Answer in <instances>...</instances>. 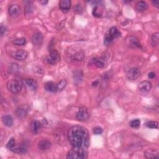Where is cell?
<instances>
[{
  "mask_svg": "<svg viewBox=\"0 0 159 159\" xmlns=\"http://www.w3.org/2000/svg\"><path fill=\"white\" fill-rule=\"evenodd\" d=\"M68 139L73 147L87 149L90 146V135L88 130L81 126H74L68 131Z\"/></svg>",
  "mask_w": 159,
  "mask_h": 159,
  "instance_id": "cell-1",
  "label": "cell"
},
{
  "mask_svg": "<svg viewBox=\"0 0 159 159\" xmlns=\"http://www.w3.org/2000/svg\"><path fill=\"white\" fill-rule=\"evenodd\" d=\"M87 149L73 147L67 154V158L68 159H85L88 157Z\"/></svg>",
  "mask_w": 159,
  "mask_h": 159,
  "instance_id": "cell-2",
  "label": "cell"
},
{
  "mask_svg": "<svg viewBox=\"0 0 159 159\" xmlns=\"http://www.w3.org/2000/svg\"><path fill=\"white\" fill-rule=\"evenodd\" d=\"M121 36V33L116 27H112L106 33L104 38V44L109 46L113 42V40Z\"/></svg>",
  "mask_w": 159,
  "mask_h": 159,
  "instance_id": "cell-3",
  "label": "cell"
},
{
  "mask_svg": "<svg viewBox=\"0 0 159 159\" xmlns=\"http://www.w3.org/2000/svg\"><path fill=\"white\" fill-rule=\"evenodd\" d=\"M8 90L12 93H18L22 88V82L19 78H14L9 80L6 85Z\"/></svg>",
  "mask_w": 159,
  "mask_h": 159,
  "instance_id": "cell-4",
  "label": "cell"
},
{
  "mask_svg": "<svg viewBox=\"0 0 159 159\" xmlns=\"http://www.w3.org/2000/svg\"><path fill=\"white\" fill-rule=\"evenodd\" d=\"M46 60L47 64L50 65H55L60 60V55L57 50H52L50 54L46 57Z\"/></svg>",
  "mask_w": 159,
  "mask_h": 159,
  "instance_id": "cell-5",
  "label": "cell"
},
{
  "mask_svg": "<svg viewBox=\"0 0 159 159\" xmlns=\"http://www.w3.org/2000/svg\"><path fill=\"white\" fill-rule=\"evenodd\" d=\"M77 119L80 121H85L90 118V113L88 109L85 107L80 108L76 115Z\"/></svg>",
  "mask_w": 159,
  "mask_h": 159,
  "instance_id": "cell-6",
  "label": "cell"
},
{
  "mask_svg": "<svg viewBox=\"0 0 159 159\" xmlns=\"http://www.w3.org/2000/svg\"><path fill=\"white\" fill-rule=\"evenodd\" d=\"M127 77L130 80H136L140 75V71L138 68L133 67L130 69L127 73Z\"/></svg>",
  "mask_w": 159,
  "mask_h": 159,
  "instance_id": "cell-7",
  "label": "cell"
},
{
  "mask_svg": "<svg viewBox=\"0 0 159 159\" xmlns=\"http://www.w3.org/2000/svg\"><path fill=\"white\" fill-rule=\"evenodd\" d=\"M11 57L18 60H24L27 57L28 53L27 51L23 49L18 50L11 54Z\"/></svg>",
  "mask_w": 159,
  "mask_h": 159,
  "instance_id": "cell-8",
  "label": "cell"
},
{
  "mask_svg": "<svg viewBox=\"0 0 159 159\" xmlns=\"http://www.w3.org/2000/svg\"><path fill=\"white\" fill-rule=\"evenodd\" d=\"M152 88V85L149 81H143L140 82L139 85V90L143 93L149 92L151 90Z\"/></svg>",
  "mask_w": 159,
  "mask_h": 159,
  "instance_id": "cell-9",
  "label": "cell"
},
{
  "mask_svg": "<svg viewBox=\"0 0 159 159\" xmlns=\"http://www.w3.org/2000/svg\"><path fill=\"white\" fill-rule=\"evenodd\" d=\"M8 12L10 16L12 18H16L19 15L21 12V8L17 5H12L9 6Z\"/></svg>",
  "mask_w": 159,
  "mask_h": 159,
  "instance_id": "cell-10",
  "label": "cell"
},
{
  "mask_svg": "<svg viewBox=\"0 0 159 159\" xmlns=\"http://www.w3.org/2000/svg\"><path fill=\"white\" fill-rule=\"evenodd\" d=\"M43 39H44V36L42 34L38 32L33 36L32 42L35 46H40L42 44Z\"/></svg>",
  "mask_w": 159,
  "mask_h": 159,
  "instance_id": "cell-11",
  "label": "cell"
},
{
  "mask_svg": "<svg viewBox=\"0 0 159 159\" xmlns=\"http://www.w3.org/2000/svg\"><path fill=\"white\" fill-rule=\"evenodd\" d=\"M28 149V143L26 142H22L19 145H16L13 152L18 154H24L27 152Z\"/></svg>",
  "mask_w": 159,
  "mask_h": 159,
  "instance_id": "cell-12",
  "label": "cell"
},
{
  "mask_svg": "<svg viewBox=\"0 0 159 159\" xmlns=\"http://www.w3.org/2000/svg\"><path fill=\"white\" fill-rule=\"evenodd\" d=\"M59 8L64 13L68 12L71 8V2L70 0H62L59 3Z\"/></svg>",
  "mask_w": 159,
  "mask_h": 159,
  "instance_id": "cell-13",
  "label": "cell"
},
{
  "mask_svg": "<svg viewBox=\"0 0 159 159\" xmlns=\"http://www.w3.org/2000/svg\"><path fill=\"white\" fill-rule=\"evenodd\" d=\"M41 129H42V124L39 121L34 120L31 123V130L34 134H37L39 133Z\"/></svg>",
  "mask_w": 159,
  "mask_h": 159,
  "instance_id": "cell-14",
  "label": "cell"
},
{
  "mask_svg": "<svg viewBox=\"0 0 159 159\" xmlns=\"http://www.w3.org/2000/svg\"><path fill=\"white\" fill-rule=\"evenodd\" d=\"M104 7L103 5H96L93 9L92 14L96 18H100L102 17Z\"/></svg>",
  "mask_w": 159,
  "mask_h": 159,
  "instance_id": "cell-15",
  "label": "cell"
},
{
  "mask_svg": "<svg viewBox=\"0 0 159 159\" xmlns=\"http://www.w3.org/2000/svg\"><path fill=\"white\" fill-rule=\"evenodd\" d=\"M144 156L146 158H155L158 157V152L153 149H147L143 152Z\"/></svg>",
  "mask_w": 159,
  "mask_h": 159,
  "instance_id": "cell-16",
  "label": "cell"
},
{
  "mask_svg": "<svg viewBox=\"0 0 159 159\" xmlns=\"http://www.w3.org/2000/svg\"><path fill=\"white\" fill-rule=\"evenodd\" d=\"M51 146V143L47 139L42 140L39 142L38 147L40 150H47L50 149Z\"/></svg>",
  "mask_w": 159,
  "mask_h": 159,
  "instance_id": "cell-17",
  "label": "cell"
},
{
  "mask_svg": "<svg viewBox=\"0 0 159 159\" xmlns=\"http://www.w3.org/2000/svg\"><path fill=\"white\" fill-rule=\"evenodd\" d=\"M44 88L45 90L50 93H55L58 91L57 85L52 81H48L44 84Z\"/></svg>",
  "mask_w": 159,
  "mask_h": 159,
  "instance_id": "cell-18",
  "label": "cell"
},
{
  "mask_svg": "<svg viewBox=\"0 0 159 159\" xmlns=\"http://www.w3.org/2000/svg\"><path fill=\"white\" fill-rule=\"evenodd\" d=\"M15 114L19 119H23L27 114V110L24 107H18L15 111Z\"/></svg>",
  "mask_w": 159,
  "mask_h": 159,
  "instance_id": "cell-19",
  "label": "cell"
},
{
  "mask_svg": "<svg viewBox=\"0 0 159 159\" xmlns=\"http://www.w3.org/2000/svg\"><path fill=\"white\" fill-rule=\"evenodd\" d=\"M26 83L27 86L29 87L32 90H36L37 88L38 84L36 80L33 78H27L26 80Z\"/></svg>",
  "mask_w": 159,
  "mask_h": 159,
  "instance_id": "cell-20",
  "label": "cell"
},
{
  "mask_svg": "<svg viewBox=\"0 0 159 159\" xmlns=\"http://www.w3.org/2000/svg\"><path fill=\"white\" fill-rule=\"evenodd\" d=\"M147 4L143 1L139 2L136 6V9L139 12H143L147 9Z\"/></svg>",
  "mask_w": 159,
  "mask_h": 159,
  "instance_id": "cell-21",
  "label": "cell"
},
{
  "mask_svg": "<svg viewBox=\"0 0 159 159\" xmlns=\"http://www.w3.org/2000/svg\"><path fill=\"white\" fill-rule=\"evenodd\" d=\"M2 121L3 124L8 127H11L14 123L12 117L9 115L4 116L2 118Z\"/></svg>",
  "mask_w": 159,
  "mask_h": 159,
  "instance_id": "cell-22",
  "label": "cell"
},
{
  "mask_svg": "<svg viewBox=\"0 0 159 159\" xmlns=\"http://www.w3.org/2000/svg\"><path fill=\"white\" fill-rule=\"evenodd\" d=\"M129 46L132 47L136 48V47H140V44L138 41V39L135 37H131L129 38Z\"/></svg>",
  "mask_w": 159,
  "mask_h": 159,
  "instance_id": "cell-23",
  "label": "cell"
},
{
  "mask_svg": "<svg viewBox=\"0 0 159 159\" xmlns=\"http://www.w3.org/2000/svg\"><path fill=\"white\" fill-rule=\"evenodd\" d=\"M84 57H85V54L83 52L80 51L72 55L71 59L77 61H81L84 59Z\"/></svg>",
  "mask_w": 159,
  "mask_h": 159,
  "instance_id": "cell-24",
  "label": "cell"
},
{
  "mask_svg": "<svg viewBox=\"0 0 159 159\" xmlns=\"http://www.w3.org/2000/svg\"><path fill=\"white\" fill-rule=\"evenodd\" d=\"M93 63L98 68H103L105 67V62L103 59L99 58H95L93 60Z\"/></svg>",
  "mask_w": 159,
  "mask_h": 159,
  "instance_id": "cell-25",
  "label": "cell"
},
{
  "mask_svg": "<svg viewBox=\"0 0 159 159\" xmlns=\"http://www.w3.org/2000/svg\"><path fill=\"white\" fill-rule=\"evenodd\" d=\"M151 42H152V45L154 47H156L158 45V42H159V33H155L152 34V38H151Z\"/></svg>",
  "mask_w": 159,
  "mask_h": 159,
  "instance_id": "cell-26",
  "label": "cell"
},
{
  "mask_svg": "<svg viewBox=\"0 0 159 159\" xmlns=\"http://www.w3.org/2000/svg\"><path fill=\"white\" fill-rule=\"evenodd\" d=\"M16 146V140H15V139H14V138H11V139H10V140H9L8 141V142L7 143V144H6V147H7L9 150H11V151L13 152V150H14V148H15Z\"/></svg>",
  "mask_w": 159,
  "mask_h": 159,
  "instance_id": "cell-27",
  "label": "cell"
},
{
  "mask_svg": "<svg viewBox=\"0 0 159 159\" xmlns=\"http://www.w3.org/2000/svg\"><path fill=\"white\" fill-rule=\"evenodd\" d=\"M26 40L24 37L18 38L16 39H14L12 40V44L16 46H23L26 44Z\"/></svg>",
  "mask_w": 159,
  "mask_h": 159,
  "instance_id": "cell-28",
  "label": "cell"
},
{
  "mask_svg": "<svg viewBox=\"0 0 159 159\" xmlns=\"http://www.w3.org/2000/svg\"><path fill=\"white\" fill-rule=\"evenodd\" d=\"M67 85V81L65 79L61 80L59 83L57 84V87L58 90H60V91L63 90L66 87Z\"/></svg>",
  "mask_w": 159,
  "mask_h": 159,
  "instance_id": "cell-29",
  "label": "cell"
},
{
  "mask_svg": "<svg viewBox=\"0 0 159 159\" xmlns=\"http://www.w3.org/2000/svg\"><path fill=\"white\" fill-rule=\"evenodd\" d=\"M146 126L150 129H157L158 126V123L157 121H148L146 123Z\"/></svg>",
  "mask_w": 159,
  "mask_h": 159,
  "instance_id": "cell-30",
  "label": "cell"
},
{
  "mask_svg": "<svg viewBox=\"0 0 159 159\" xmlns=\"http://www.w3.org/2000/svg\"><path fill=\"white\" fill-rule=\"evenodd\" d=\"M129 125L133 128H137L140 125V121L138 119H134L129 123Z\"/></svg>",
  "mask_w": 159,
  "mask_h": 159,
  "instance_id": "cell-31",
  "label": "cell"
},
{
  "mask_svg": "<svg viewBox=\"0 0 159 159\" xmlns=\"http://www.w3.org/2000/svg\"><path fill=\"white\" fill-rule=\"evenodd\" d=\"M103 131V130L101 127H96L93 130V132L95 135H99L101 134H102Z\"/></svg>",
  "mask_w": 159,
  "mask_h": 159,
  "instance_id": "cell-32",
  "label": "cell"
},
{
  "mask_svg": "<svg viewBox=\"0 0 159 159\" xmlns=\"http://www.w3.org/2000/svg\"><path fill=\"white\" fill-rule=\"evenodd\" d=\"M6 32V27L4 26L3 25H2L1 27H0V34H1V36H3Z\"/></svg>",
  "mask_w": 159,
  "mask_h": 159,
  "instance_id": "cell-33",
  "label": "cell"
},
{
  "mask_svg": "<svg viewBox=\"0 0 159 159\" xmlns=\"http://www.w3.org/2000/svg\"><path fill=\"white\" fill-rule=\"evenodd\" d=\"M148 77L150 79H153L155 77V74L154 73V72L152 71V72H150V73L148 74Z\"/></svg>",
  "mask_w": 159,
  "mask_h": 159,
  "instance_id": "cell-34",
  "label": "cell"
},
{
  "mask_svg": "<svg viewBox=\"0 0 159 159\" xmlns=\"http://www.w3.org/2000/svg\"><path fill=\"white\" fill-rule=\"evenodd\" d=\"M152 3H153V5L155 6H156V7H157L158 8V5H159V2L158 1V0H156V1H153L152 2Z\"/></svg>",
  "mask_w": 159,
  "mask_h": 159,
  "instance_id": "cell-35",
  "label": "cell"
},
{
  "mask_svg": "<svg viewBox=\"0 0 159 159\" xmlns=\"http://www.w3.org/2000/svg\"><path fill=\"white\" fill-rule=\"evenodd\" d=\"M39 2H40V3H41L43 5H46L48 3V1H45V0H42V1H40Z\"/></svg>",
  "mask_w": 159,
  "mask_h": 159,
  "instance_id": "cell-36",
  "label": "cell"
}]
</instances>
